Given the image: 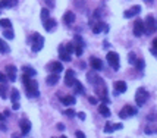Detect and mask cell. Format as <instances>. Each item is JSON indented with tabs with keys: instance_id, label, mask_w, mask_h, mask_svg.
<instances>
[{
	"instance_id": "6da1fadb",
	"label": "cell",
	"mask_w": 157,
	"mask_h": 138,
	"mask_svg": "<svg viewBox=\"0 0 157 138\" xmlns=\"http://www.w3.org/2000/svg\"><path fill=\"white\" fill-rule=\"evenodd\" d=\"M156 31H157L156 19H154L153 15H148L147 19H145V22H144V32H145L147 35H150V34H153V32H156Z\"/></svg>"
},
{
	"instance_id": "7a4b0ae2",
	"label": "cell",
	"mask_w": 157,
	"mask_h": 138,
	"mask_svg": "<svg viewBox=\"0 0 157 138\" xmlns=\"http://www.w3.org/2000/svg\"><path fill=\"white\" fill-rule=\"evenodd\" d=\"M31 41H32V46H31V50L32 52H40L41 49H43V46H44V38L41 37V34H38V32H34L32 35H31Z\"/></svg>"
},
{
	"instance_id": "3957f363",
	"label": "cell",
	"mask_w": 157,
	"mask_h": 138,
	"mask_svg": "<svg viewBox=\"0 0 157 138\" xmlns=\"http://www.w3.org/2000/svg\"><path fill=\"white\" fill-rule=\"evenodd\" d=\"M25 90H27V96L28 97H38L40 96V91H38V82L30 79L25 84Z\"/></svg>"
},
{
	"instance_id": "277c9868",
	"label": "cell",
	"mask_w": 157,
	"mask_h": 138,
	"mask_svg": "<svg viewBox=\"0 0 157 138\" xmlns=\"http://www.w3.org/2000/svg\"><path fill=\"white\" fill-rule=\"evenodd\" d=\"M148 97H150V94H148V91L145 90V88H138L137 90V94H135V101H137V104L141 107V106H144L145 103H147V100H148Z\"/></svg>"
},
{
	"instance_id": "5b68a950",
	"label": "cell",
	"mask_w": 157,
	"mask_h": 138,
	"mask_svg": "<svg viewBox=\"0 0 157 138\" xmlns=\"http://www.w3.org/2000/svg\"><path fill=\"white\" fill-rule=\"evenodd\" d=\"M106 59H107L109 65L113 68L115 71H118V69H119V55L116 52H109L107 56H106Z\"/></svg>"
},
{
	"instance_id": "8992f818",
	"label": "cell",
	"mask_w": 157,
	"mask_h": 138,
	"mask_svg": "<svg viewBox=\"0 0 157 138\" xmlns=\"http://www.w3.org/2000/svg\"><path fill=\"white\" fill-rule=\"evenodd\" d=\"M138 113V109H135V107H132V106H125L121 112H119V118L121 119H126V118H129V116H134V115H137Z\"/></svg>"
},
{
	"instance_id": "52a82bcc",
	"label": "cell",
	"mask_w": 157,
	"mask_h": 138,
	"mask_svg": "<svg viewBox=\"0 0 157 138\" xmlns=\"http://www.w3.org/2000/svg\"><path fill=\"white\" fill-rule=\"evenodd\" d=\"M144 34V21L141 19H137L135 24H134V35L135 37H140Z\"/></svg>"
},
{
	"instance_id": "ba28073f",
	"label": "cell",
	"mask_w": 157,
	"mask_h": 138,
	"mask_svg": "<svg viewBox=\"0 0 157 138\" xmlns=\"http://www.w3.org/2000/svg\"><path fill=\"white\" fill-rule=\"evenodd\" d=\"M16 72H18V69L13 65H8L6 66V77L9 78L10 82H15L16 81Z\"/></svg>"
},
{
	"instance_id": "9c48e42d",
	"label": "cell",
	"mask_w": 157,
	"mask_h": 138,
	"mask_svg": "<svg viewBox=\"0 0 157 138\" xmlns=\"http://www.w3.org/2000/svg\"><path fill=\"white\" fill-rule=\"evenodd\" d=\"M140 12H141V6H140V5H135V6H132L131 9L125 10V12H123V16H125L126 19H129V18H134L135 15H138Z\"/></svg>"
},
{
	"instance_id": "30bf717a",
	"label": "cell",
	"mask_w": 157,
	"mask_h": 138,
	"mask_svg": "<svg viewBox=\"0 0 157 138\" xmlns=\"http://www.w3.org/2000/svg\"><path fill=\"white\" fill-rule=\"evenodd\" d=\"M75 81H76V78H75V72L72 71V69H69V71L66 72V75H65V84L68 85V87H74Z\"/></svg>"
},
{
	"instance_id": "8fae6325",
	"label": "cell",
	"mask_w": 157,
	"mask_h": 138,
	"mask_svg": "<svg viewBox=\"0 0 157 138\" xmlns=\"http://www.w3.org/2000/svg\"><path fill=\"white\" fill-rule=\"evenodd\" d=\"M19 126H21L22 135H28V132L31 131V122L27 121V119H21L19 121Z\"/></svg>"
},
{
	"instance_id": "7c38bea8",
	"label": "cell",
	"mask_w": 157,
	"mask_h": 138,
	"mask_svg": "<svg viewBox=\"0 0 157 138\" xmlns=\"http://www.w3.org/2000/svg\"><path fill=\"white\" fill-rule=\"evenodd\" d=\"M90 65H91V68L94 69V71H101V69H103V62L98 57H96V56L90 57Z\"/></svg>"
},
{
	"instance_id": "4fadbf2b",
	"label": "cell",
	"mask_w": 157,
	"mask_h": 138,
	"mask_svg": "<svg viewBox=\"0 0 157 138\" xmlns=\"http://www.w3.org/2000/svg\"><path fill=\"white\" fill-rule=\"evenodd\" d=\"M113 85H115V94H122L128 90V85L125 81H116Z\"/></svg>"
},
{
	"instance_id": "5bb4252c",
	"label": "cell",
	"mask_w": 157,
	"mask_h": 138,
	"mask_svg": "<svg viewBox=\"0 0 157 138\" xmlns=\"http://www.w3.org/2000/svg\"><path fill=\"white\" fill-rule=\"evenodd\" d=\"M47 69H49L50 72L59 74V72H62V71H63V65H62L60 62H52V63H49V65H47Z\"/></svg>"
},
{
	"instance_id": "9a60e30c",
	"label": "cell",
	"mask_w": 157,
	"mask_h": 138,
	"mask_svg": "<svg viewBox=\"0 0 157 138\" xmlns=\"http://www.w3.org/2000/svg\"><path fill=\"white\" fill-rule=\"evenodd\" d=\"M56 27H57V21H56V19L49 18L47 21H44V28H46V31H47V32H52Z\"/></svg>"
},
{
	"instance_id": "2e32d148",
	"label": "cell",
	"mask_w": 157,
	"mask_h": 138,
	"mask_svg": "<svg viewBox=\"0 0 157 138\" xmlns=\"http://www.w3.org/2000/svg\"><path fill=\"white\" fill-rule=\"evenodd\" d=\"M75 19H76V16H75V13H74V12H71V10L65 12V15H63V22H65L66 25L74 24V22H75Z\"/></svg>"
},
{
	"instance_id": "e0dca14e",
	"label": "cell",
	"mask_w": 157,
	"mask_h": 138,
	"mask_svg": "<svg viewBox=\"0 0 157 138\" xmlns=\"http://www.w3.org/2000/svg\"><path fill=\"white\" fill-rule=\"evenodd\" d=\"M59 79H60V77H59V74H54V72H50V75L46 78V82H47V85H50V87H53V85H56L57 82H59Z\"/></svg>"
},
{
	"instance_id": "ac0fdd59",
	"label": "cell",
	"mask_w": 157,
	"mask_h": 138,
	"mask_svg": "<svg viewBox=\"0 0 157 138\" xmlns=\"http://www.w3.org/2000/svg\"><path fill=\"white\" fill-rule=\"evenodd\" d=\"M59 57H60V60H63V62H71V55L65 50V46H63V44L59 47Z\"/></svg>"
},
{
	"instance_id": "d6986e66",
	"label": "cell",
	"mask_w": 157,
	"mask_h": 138,
	"mask_svg": "<svg viewBox=\"0 0 157 138\" xmlns=\"http://www.w3.org/2000/svg\"><path fill=\"white\" fill-rule=\"evenodd\" d=\"M60 101L65 104V106H74L76 103V99L74 96H62L60 97Z\"/></svg>"
},
{
	"instance_id": "ffe728a7",
	"label": "cell",
	"mask_w": 157,
	"mask_h": 138,
	"mask_svg": "<svg viewBox=\"0 0 157 138\" xmlns=\"http://www.w3.org/2000/svg\"><path fill=\"white\" fill-rule=\"evenodd\" d=\"M98 113L103 115L104 118H109V116H110V110H109V107H107L106 103H101V104L98 106Z\"/></svg>"
},
{
	"instance_id": "44dd1931",
	"label": "cell",
	"mask_w": 157,
	"mask_h": 138,
	"mask_svg": "<svg viewBox=\"0 0 157 138\" xmlns=\"http://www.w3.org/2000/svg\"><path fill=\"white\" fill-rule=\"evenodd\" d=\"M10 52V47H9V46L2 40V38H0V53H2V55H6V53H9Z\"/></svg>"
},
{
	"instance_id": "7402d4cb",
	"label": "cell",
	"mask_w": 157,
	"mask_h": 138,
	"mask_svg": "<svg viewBox=\"0 0 157 138\" xmlns=\"http://www.w3.org/2000/svg\"><path fill=\"white\" fill-rule=\"evenodd\" d=\"M18 5V0H3L2 8H15Z\"/></svg>"
},
{
	"instance_id": "603a6c76",
	"label": "cell",
	"mask_w": 157,
	"mask_h": 138,
	"mask_svg": "<svg viewBox=\"0 0 157 138\" xmlns=\"http://www.w3.org/2000/svg\"><path fill=\"white\" fill-rule=\"evenodd\" d=\"M104 27H106V24H103V22H98V24L93 25V32H94V34H100V32L104 30Z\"/></svg>"
},
{
	"instance_id": "cb8c5ba5",
	"label": "cell",
	"mask_w": 157,
	"mask_h": 138,
	"mask_svg": "<svg viewBox=\"0 0 157 138\" xmlns=\"http://www.w3.org/2000/svg\"><path fill=\"white\" fill-rule=\"evenodd\" d=\"M22 71H24V74L28 75L30 78H32L34 75H37V71H35V69H32V68H30V66H25L24 69H22Z\"/></svg>"
},
{
	"instance_id": "d4e9b609",
	"label": "cell",
	"mask_w": 157,
	"mask_h": 138,
	"mask_svg": "<svg viewBox=\"0 0 157 138\" xmlns=\"http://www.w3.org/2000/svg\"><path fill=\"white\" fill-rule=\"evenodd\" d=\"M19 97H21L19 91H18L16 88H12V93H10V100H12L13 103H16V101L19 100Z\"/></svg>"
},
{
	"instance_id": "484cf974",
	"label": "cell",
	"mask_w": 157,
	"mask_h": 138,
	"mask_svg": "<svg viewBox=\"0 0 157 138\" xmlns=\"http://www.w3.org/2000/svg\"><path fill=\"white\" fill-rule=\"evenodd\" d=\"M3 37H5V38H9V40H13V38H15V32L12 31V28H5Z\"/></svg>"
},
{
	"instance_id": "4316f807",
	"label": "cell",
	"mask_w": 157,
	"mask_h": 138,
	"mask_svg": "<svg viewBox=\"0 0 157 138\" xmlns=\"http://www.w3.org/2000/svg\"><path fill=\"white\" fill-rule=\"evenodd\" d=\"M74 88H75V94H82L84 93V87H82V84L79 81H75Z\"/></svg>"
},
{
	"instance_id": "83f0119b",
	"label": "cell",
	"mask_w": 157,
	"mask_h": 138,
	"mask_svg": "<svg viewBox=\"0 0 157 138\" xmlns=\"http://www.w3.org/2000/svg\"><path fill=\"white\" fill-rule=\"evenodd\" d=\"M100 77H97V74H94V72H90V74H87V79H88V82H91V85L98 79Z\"/></svg>"
},
{
	"instance_id": "f1b7e54d",
	"label": "cell",
	"mask_w": 157,
	"mask_h": 138,
	"mask_svg": "<svg viewBox=\"0 0 157 138\" xmlns=\"http://www.w3.org/2000/svg\"><path fill=\"white\" fill-rule=\"evenodd\" d=\"M0 97L8 99V85H5V84L0 85Z\"/></svg>"
},
{
	"instance_id": "f546056e",
	"label": "cell",
	"mask_w": 157,
	"mask_h": 138,
	"mask_svg": "<svg viewBox=\"0 0 157 138\" xmlns=\"http://www.w3.org/2000/svg\"><path fill=\"white\" fill-rule=\"evenodd\" d=\"M49 18H50V12H49V9L43 8V9H41V21L44 22V21H47Z\"/></svg>"
},
{
	"instance_id": "4dcf8cb0",
	"label": "cell",
	"mask_w": 157,
	"mask_h": 138,
	"mask_svg": "<svg viewBox=\"0 0 157 138\" xmlns=\"http://www.w3.org/2000/svg\"><path fill=\"white\" fill-rule=\"evenodd\" d=\"M134 65H135V68H137V69H140V71H143L144 66H145V63H144V60H143V59H137L135 62H134Z\"/></svg>"
},
{
	"instance_id": "1f68e13d",
	"label": "cell",
	"mask_w": 157,
	"mask_h": 138,
	"mask_svg": "<svg viewBox=\"0 0 157 138\" xmlns=\"http://www.w3.org/2000/svg\"><path fill=\"white\" fill-rule=\"evenodd\" d=\"M0 27H2V28H10L12 22L9 19H0Z\"/></svg>"
},
{
	"instance_id": "d6a6232c",
	"label": "cell",
	"mask_w": 157,
	"mask_h": 138,
	"mask_svg": "<svg viewBox=\"0 0 157 138\" xmlns=\"http://www.w3.org/2000/svg\"><path fill=\"white\" fill-rule=\"evenodd\" d=\"M65 50L68 52L69 55H71V53H74V52H75V44H74V43H68V44L65 46Z\"/></svg>"
},
{
	"instance_id": "836d02e7",
	"label": "cell",
	"mask_w": 157,
	"mask_h": 138,
	"mask_svg": "<svg viewBox=\"0 0 157 138\" xmlns=\"http://www.w3.org/2000/svg\"><path fill=\"white\" fill-rule=\"evenodd\" d=\"M104 132L106 134H110V132H113V125H112V122H106V126H104Z\"/></svg>"
},
{
	"instance_id": "e575fe53",
	"label": "cell",
	"mask_w": 157,
	"mask_h": 138,
	"mask_svg": "<svg viewBox=\"0 0 157 138\" xmlns=\"http://www.w3.org/2000/svg\"><path fill=\"white\" fill-rule=\"evenodd\" d=\"M82 53H84V49H82V46H75V55L79 57V56H82Z\"/></svg>"
},
{
	"instance_id": "d590c367",
	"label": "cell",
	"mask_w": 157,
	"mask_h": 138,
	"mask_svg": "<svg viewBox=\"0 0 157 138\" xmlns=\"http://www.w3.org/2000/svg\"><path fill=\"white\" fill-rule=\"evenodd\" d=\"M65 115H66V116H69V118H74L75 116V112H74V109H66Z\"/></svg>"
},
{
	"instance_id": "8d00e7d4",
	"label": "cell",
	"mask_w": 157,
	"mask_h": 138,
	"mask_svg": "<svg viewBox=\"0 0 157 138\" xmlns=\"http://www.w3.org/2000/svg\"><path fill=\"white\" fill-rule=\"evenodd\" d=\"M128 59H129V63H131V65H134V62L137 60V57H135V53H129Z\"/></svg>"
},
{
	"instance_id": "74e56055",
	"label": "cell",
	"mask_w": 157,
	"mask_h": 138,
	"mask_svg": "<svg viewBox=\"0 0 157 138\" xmlns=\"http://www.w3.org/2000/svg\"><path fill=\"white\" fill-rule=\"evenodd\" d=\"M147 121H148V122H156V121H157V115H148V116H147Z\"/></svg>"
},
{
	"instance_id": "f35d334b",
	"label": "cell",
	"mask_w": 157,
	"mask_h": 138,
	"mask_svg": "<svg viewBox=\"0 0 157 138\" xmlns=\"http://www.w3.org/2000/svg\"><path fill=\"white\" fill-rule=\"evenodd\" d=\"M6 81H8V77H6V74L0 72V82H2V84H5Z\"/></svg>"
},
{
	"instance_id": "ab89813d",
	"label": "cell",
	"mask_w": 157,
	"mask_h": 138,
	"mask_svg": "<svg viewBox=\"0 0 157 138\" xmlns=\"http://www.w3.org/2000/svg\"><path fill=\"white\" fill-rule=\"evenodd\" d=\"M76 116H78V119H81V121H85V113L84 112H79V113H76Z\"/></svg>"
},
{
	"instance_id": "60d3db41",
	"label": "cell",
	"mask_w": 157,
	"mask_h": 138,
	"mask_svg": "<svg viewBox=\"0 0 157 138\" xmlns=\"http://www.w3.org/2000/svg\"><path fill=\"white\" fill-rule=\"evenodd\" d=\"M75 137H76V138H85V134H84L82 131H76V132H75Z\"/></svg>"
},
{
	"instance_id": "b9f144b4",
	"label": "cell",
	"mask_w": 157,
	"mask_h": 138,
	"mask_svg": "<svg viewBox=\"0 0 157 138\" xmlns=\"http://www.w3.org/2000/svg\"><path fill=\"white\" fill-rule=\"evenodd\" d=\"M88 101L91 104H97V99L96 97H88Z\"/></svg>"
},
{
	"instance_id": "7bdbcfd3",
	"label": "cell",
	"mask_w": 157,
	"mask_h": 138,
	"mask_svg": "<svg viewBox=\"0 0 157 138\" xmlns=\"http://www.w3.org/2000/svg\"><path fill=\"white\" fill-rule=\"evenodd\" d=\"M122 128H123L122 124H116V125H113V131H116V129H122Z\"/></svg>"
},
{
	"instance_id": "ee69618b",
	"label": "cell",
	"mask_w": 157,
	"mask_h": 138,
	"mask_svg": "<svg viewBox=\"0 0 157 138\" xmlns=\"http://www.w3.org/2000/svg\"><path fill=\"white\" fill-rule=\"evenodd\" d=\"M74 38H75V41H78V43H79V44H81V46H82V44H84V43H82V38H81V37H79V35H75V37H74Z\"/></svg>"
},
{
	"instance_id": "f6af8a7d",
	"label": "cell",
	"mask_w": 157,
	"mask_h": 138,
	"mask_svg": "<svg viewBox=\"0 0 157 138\" xmlns=\"http://www.w3.org/2000/svg\"><path fill=\"white\" fill-rule=\"evenodd\" d=\"M0 131H8V128H6L5 122H2V124H0Z\"/></svg>"
},
{
	"instance_id": "bcb514c9",
	"label": "cell",
	"mask_w": 157,
	"mask_h": 138,
	"mask_svg": "<svg viewBox=\"0 0 157 138\" xmlns=\"http://www.w3.org/2000/svg\"><path fill=\"white\" fill-rule=\"evenodd\" d=\"M2 122H6V116H5V115H2V113H0V124H2Z\"/></svg>"
},
{
	"instance_id": "7dc6e473",
	"label": "cell",
	"mask_w": 157,
	"mask_h": 138,
	"mask_svg": "<svg viewBox=\"0 0 157 138\" xmlns=\"http://www.w3.org/2000/svg\"><path fill=\"white\" fill-rule=\"evenodd\" d=\"M12 109H15V110H18L19 109V103L16 101V103H13V106H12Z\"/></svg>"
},
{
	"instance_id": "c3c4849f",
	"label": "cell",
	"mask_w": 157,
	"mask_h": 138,
	"mask_svg": "<svg viewBox=\"0 0 157 138\" xmlns=\"http://www.w3.org/2000/svg\"><path fill=\"white\" fill-rule=\"evenodd\" d=\"M57 129H59V131H63V129H65V125H63V124H59V125H57Z\"/></svg>"
},
{
	"instance_id": "681fc988",
	"label": "cell",
	"mask_w": 157,
	"mask_h": 138,
	"mask_svg": "<svg viewBox=\"0 0 157 138\" xmlns=\"http://www.w3.org/2000/svg\"><path fill=\"white\" fill-rule=\"evenodd\" d=\"M153 49H157V38L153 40Z\"/></svg>"
},
{
	"instance_id": "f907efd6",
	"label": "cell",
	"mask_w": 157,
	"mask_h": 138,
	"mask_svg": "<svg viewBox=\"0 0 157 138\" xmlns=\"http://www.w3.org/2000/svg\"><path fill=\"white\" fill-rule=\"evenodd\" d=\"M21 137H22L21 134H12V137H10V138H21Z\"/></svg>"
},
{
	"instance_id": "816d5d0a",
	"label": "cell",
	"mask_w": 157,
	"mask_h": 138,
	"mask_svg": "<svg viewBox=\"0 0 157 138\" xmlns=\"http://www.w3.org/2000/svg\"><path fill=\"white\" fill-rule=\"evenodd\" d=\"M151 53H153V55L157 57V49H151Z\"/></svg>"
},
{
	"instance_id": "f5cc1de1",
	"label": "cell",
	"mask_w": 157,
	"mask_h": 138,
	"mask_svg": "<svg viewBox=\"0 0 157 138\" xmlns=\"http://www.w3.org/2000/svg\"><path fill=\"white\" fill-rule=\"evenodd\" d=\"M53 138H56V137H53ZM60 138H68V137H65V135H62V137H60Z\"/></svg>"
},
{
	"instance_id": "db71d44e",
	"label": "cell",
	"mask_w": 157,
	"mask_h": 138,
	"mask_svg": "<svg viewBox=\"0 0 157 138\" xmlns=\"http://www.w3.org/2000/svg\"><path fill=\"white\" fill-rule=\"evenodd\" d=\"M145 2H153V0H145Z\"/></svg>"
},
{
	"instance_id": "11a10c76",
	"label": "cell",
	"mask_w": 157,
	"mask_h": 138,
	"mask_svg": "<svg viewBox=\"0 0 157 138\" xmlns=\"http://www.w3.org/2000/svg\"><path fill=\"white\" fill-rule=\"evenodd\" d=\"M0 8H2V2H0Z\"/></svg>"
},
{
	"instance_id": "9f6ffc18",
	"label": "cell",
	"mask_w": 157,
	"mask_h": 138,
	"mask_svg": "<svg viewBox=\"0 0 157 138\" xmlns=\"http://www.w3.org/2000/svg\"><path fill=\"white\" fill-rule=\"evenodd\" d=\"M49 2H52V0H49Z\"/></svg>"
}]
</instances>
